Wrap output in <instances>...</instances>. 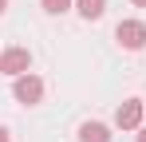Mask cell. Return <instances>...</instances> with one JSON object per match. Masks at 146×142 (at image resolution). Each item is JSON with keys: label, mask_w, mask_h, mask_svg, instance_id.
Masks as SVG:
<instances>
[{"label": "cell", "mask_w": 146, "mask_h": 142, "mask_svg": "<svg viewBox=\"0 0 146 142\" xmlns=\"http://www.w3.org/2000/svg\"><path fill=\"white\" fill-rule=\"evenodd\" d=\"M12 95H16V103H24V107H32V103H40L44 99V79L40 75H16V83H12Z\"/></svg>", "instance_id": "1"}, {"label": "cell", "mask_w": 146, "mask_h": 142, "mask_svg": "<svg viewBox=\"0 0 146 142\" xmlns=\"http://www.w3.org/2000/svg\"><path fill=\"white\" fill-rule=\"evenodd\" d=\"M28 67H32V51L28 47H8V51H0V71L4 75H28Z\"/></svg>", "instance_id": "2"}, {"label": "cell", "mask_w": 146, "mask_h": 142, "mask_svg": "<svg viewBox=\"0 0 146 142\" xmlns=\"http://www.w3.org/2000/svg\"><path fill=\"white\" fill-rule=\"evenodd\" d=\"M115 40H119L126 51H138V47L146 44V24L142 20H122L119 28H115Z\"/></svg>", "instance_id": "3"}, {"label": "cell", "mask_w": 146, "mask_h": 142, "mask_svg": "<svg viewBox=\"0 0 146 142\" xmlns=\"http://www.w3.org/2000/svg\"><path fill=\"white\" fill-rule=\"evenodd\" d=\"M142 111H146L142 99H126L119 111H115V122H119L122 130H138V126H142Z\"/></svg>", "instance_id": "4"}, {"label": "cell", "mask_w": 146, "mask_h": 142, "mask_svg": "<svg viewBox=\"0 0 146 142\" xmlns=\"http://www.w3.org/2000/svg\"><path fill=\"white\" fill-rule=\"evenodd\" d=\"M79 142H111V126H103V122H83V126H79Z\"/></svg>", "instance_id": "5"}, {"label": "cell", "mask_w": 146, "mask_h": 142, "mask_svg": "<svg viewBox=\"0 0 146 142\" xmlns=\"http://www.w3.org/2000/svg\"><path fill=\"white\" fill-rule=\"evenodd\" d=\"M75 4H79V16L83 20H99L107 12V0H75Z\"/></svg>", "instance_id": "6"}, {"label": "cell", "mask_w": 146, "mask_h": 142, "mask_svg": "<svg viewBox=\"0 0 146 142\" xmlns=\"http://www.w3.org/2000/svg\"><path fill=\"white\" fill-rule=\"evenodd\" d=\"M40 4H44V12H51V16H59V12L71 8V0H40Z\"/></svg>", "instance_id": "7"}, {"label": "cell", "mask_w": 146, "mask_h": 142, "mask_svg": "<svg viewBox=\"0 0 146 142\" xmlns=\"http://www.w3.org/2000/svg\"><path fill=\"white\" fill-rule=\"evenodd\" d=\"M138 142H146V126H138Z\"/></svg>", "instance_id": "8"}, {"label": "cell", "mask_w": 146, "mask_h": 142, "mask_svg": "<svg viewBox=\"0 0 146 142\" xmlns=\"http://www.w3.org/2000/svg\"><path fill=\"white\" fill-rule=\"evenodd\" d=\"M0 142H8V130H4V126H0Z\"/></svg>", "instance_id": "9"}, {"label": "cell", "mask_w": 146, "mask_h": 142, "mask_svg": "<svg viewBox=\"0 0 146 142\" xmlns=\"http://www.w3.org/2000/svg\"><path fill=\"white\" fill-rule=\"evenodd\" d=\"M4 8H8V0H0V16H4Z\"/></svg>", "instance_id": "10"}, {"label": "cell", "mask_w": 146, "mask_h": 142, "mask_svg": "<svg viewBox=\"0 0 146 142\" xmlns=\"http://www.w3.org/2000/svg\"><path fill=\"white\" fill-rule=\"evenodd\" d=\"M134 4H138V8H146V0H134Z\"/></svg>", "instance_id": "11"}]
</instances>
